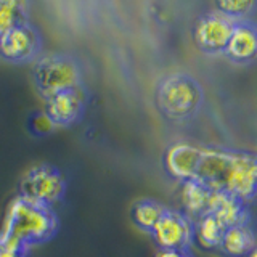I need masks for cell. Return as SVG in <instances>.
I'll list each match as a JSON object with an SVG mask.
<instances>
[{"label": "cell", "mask_w": 257, "mask_h": 257, "mask_svg": "<svg viewBox=\"0 0 257 257\" xmlns=\"http://www.w3.org/2000/svg\"><path fill=\"white\" fill-rule=\"evenodd\" d=\"M66 195V179L58 167L37 164L24 172L18 185V196L50 206L60 203Z\"/></svg>", "instance_id": "277c9868"}, {"label": "cell", "mask_w": 257, "mask_h": 257, "mask_svg": "<svg viewBox=\"0 0 257 257\" xmlns=\"http://www.w3.org/2000/svg\"><path fill=\"white\" fill-rule=\"evenodd\" d=\"M215 8L219 13L233 21H243L247 15H251L257 8V2H252V0H236V2L235 0H225V2H217Z\"/></svg>", "instance_id": "d6986e66"}, {"label": "cell", "mask_w": 257, "mask_h": 257, "mask_svg": "<svg viewBox=\"0 0 257 257\" xmlns=\"http://www.w3.org/2000/svg\"><path fill=\"white\" fill-rule=\"evenodd\" d=\"M201 159V148L191 143H174L164 155V166L169 175L175 180H195Z\"/></svg>", "instance_id": "8fae6325"}, {"label": "cell", "mask_w": 257, "mask_h": 257, "mask_svg": "<svg viewBox=\"0 0 257 257\" xmlns=\"http://www.w3.org/2000/svg\"><path fill=\"white\" fill-rule=\"evenodd\" d=\"M0 257H29V252L16 251V249H10V247L0 246Z\"/></svg>", "instance_id": "7402d4cb"}, {"label": "cell", "mask_w": 257, "mask_h": 257, "mask_svg": "<svg viewBox=\"0 0 257 257\" xmlns=\"http://www.w3.org/2000/svg\"><path fill=\"white\" fill-rule=\"evenodd\" d=\"M230 159L231 151L217 148H201V159L195 180L206 185L209 190L223 191Z\"/></svg>", "instance_id": "30bf717a"}, {"label": "cell", "mask_w": 257, "mask_h": 257, "mask_svg": "<svg viewBox=\"0 0 257 257\" xmlns=\"http://www.w3.org/2000/svg\"><path fill=\"white\" fill-rule=\"evenodd\" d=\"M42 52V36L29 21L16 24L0 36V58L10 63H29Z\"/></svg>", "instance_id": "5b68a950"}, {"label": "cell", "mask_w": 257, "mask_h": 257, "mask_svg": "<svg viewBox=\"0 0 257 257\" xmlns=\"http://www.w3.org/2000/svg\"><path fill=\"white\" fill-rule=\"evenodd\" d=\"M156 257H191V254L183 249H159Z\"/></svg>", "instance_id": "44dd1931"}, {"label": "cell", "mask_w": 257, "mask_h": 257, "mask_svg": "<svg viewBox=\"0 0 257 257\" xmlns=\"http://www.w3.org/2000/svg\"><path fill=\"white\" fill-rule=\"evenodd\" d=\"M58 227L53 207L16 196L7 207L0 228V246L29 252L31 247L50 241Z\"/></svg>", "instance_id": "6da1fadb"}, {"label": "cell", "mask_w": 257, "mask_h": 257, "mask_svg": "<svg viewBox=\"0 0 257 257\" xmlns=\"http://www.w3.org/2000/svg\"><path fill=\"white\" fill-rule=\"evenodd\" d=\"M166 209L161 203L155 199H140L132 207V220L143 231L151 233L156 223L166 212Z\"/></svg>", "instance_id": "e0dca14e"}, {"label": "cell", "mask_w": 257, "mask_h": 257, "mask_svg": "<svg viewBox=\"0 0 257 257\" xmlns=\"http://www.w3.org/2000/svg\"><path fill=\"white\" fill-rule=\"evenodd\" d=\"M29 5L18 0H0V36L16 24L29 21Z\"/></svg>", "instance_id": "ac0fdd59"}, {"label": "cell", "mask_w": 257, "mask_h": 257, "mask_svg": "<svg viewBox=\"0 0 257 257\" xmlns=\"http://www.w3.org/2000/svg\"><path fill=\"white\" fill-rule=\"evenodd\" d=\"M209 195H211V190L198 180L182 182V188H180V203L183 207L182 212L195 222L201 215H204L207 212Z\"/></svg>", "instance_id": "5bb4252c"}, {"label": "cell", "mask_w": 257, "mask_h": 257, "mask_svg": "<svg viewBox=\"0 0 257 257\" xmlns=\"http://www.w3.org/2000/svg\"><path fill=\"white\" fill-rule=\"evenodd\" d=\"M31 128L36 135H45L53 131L55 124L45 112H36V114H32L31 117Z\"/></svg>", "instance_id": "ffe728a7"}, {"label": "cell", "mask_w": 257, "mask_h": 257, "mask_svg": "<svg viewBox=\"0 0 257 257\" xmlns=\"http://www.w3.org/2000/svg\"><path fill=\"white\" fill-rule=\"evenodd\" d=\"M156 101L166 117L183 120L198 112L203 103V88L195 77L177 72L159 82Z\"/></svg>", "instance_id": "7a4b0ae2"}, {"label": "cell", "mask_w": 257, "mask_h": 257, "mask_svg": "<svg viewBox=\"0 0 257 257\" xmlns=\"http://www.w3.org/2000/svg\"><path fill=\"white\" fill-rule=\"evenodd\" d=\"M32 77L39 93L44 98L82 85V69L71 55L48 53L36 60Z\"/></svg>", "instance_id": "3957f363"}, {"label": "cell", "mask_w": 257, "mask_h": 257, "mask_svg": "<svg viewBox=\"0 0 257 257\" xmlns=\"http://www.w3.org/2000/svg\"><path fill=\"white\" fill-rule=\"evenodd\" d=\"M225 230L227 228L212 214H204L195 220V239L206 249L220 247Z\"/></svg>", "instance_id": "2e32d148"}, {"label": "cell", "mask_w": 257, "mask_h": 257, "mask_svg": "<svg viewBox=\"0 0 257 257\" xmlns=\"http://www.w3.org/2000/svg\"><path fill=\"white\" fill-rule=\"evenodd\" d=\"M249 257H257V247L254 249V251H252L251 254H249Z\"/></svg>", "instance_id": "603a6c76"}, {"label": "cell", "mask_w": 257, "mask_h": 257, "mask_svg": "<svg viewBox=\"0 0 257 257\" xmlns=\"http://www.w3.org/2000/svg\"><path fill=\"white\" fill-rule=\"evenodd\" d=\"M254 169H255V177H257V156L254 159Z\"/></svg>", "instance_id": "cb8c5ba5"}, {"label": "cell", "mask_w": 257, "mask_h": 257, "mask_svg": "<svg viewBox=\"0 0 257 257\" xmlns=\"http://www.w3.org/2000/svg\"><path fill=\"white\" fill-rule=\"evenodd\" d=\"M223 53L236 63H249L257 60V24L249 20L235 21Z\"/></svg>", "instance_id": "7c38bea8"}, {"label": "cell", "mask_w": 257, "mask_h": 257, "mask_svg": "<svg viewBox=\"0 0 257 257\" xmlns=\"http://www.w3.org/2000/svg\"><path fill=\"white\" fill-rule=\"evenodd\" d=\"M255 247V235L252 228L249 227V223L227 228L220 243V249L230 257L249 255Z\"/></svg>", "instance_id": "9a60e30c"}, {"label": "cell", "mask_w": 257, "mask_h": 257, "mask_svg": "<svg viewBox=\"0 0 257 257\" xmlns=\"http://www.w3.org/2000/svg\"><path fill=\"white\" fill-rule=\"evenodd\" d=\"M235 21L227 18L219 12L207 13L196 21L195 31V42L206 53H220L225 52L227 44L230 40Z\"/></svg>", "instance_id": "ba28073f"}, {"label": "cell", "mask_w": 257, "mask_h": 257, "mask_svg": "<svg viewBox=\"0 0 257 257\" xmlns=\"http://www.w3.org/2000/svg\"><path fill=\"white\" fill-rule=\"evenodd\" d=\"M206 214L215 215L225 228L249 223V211L246 204L225 191L211 190Z\"/></svg>", "instance_id": "4fadbf2b"}, {"label": "cell", "mask_w": 257, "mask_h": 257, "mask_svg": "<svg viewBox=\"0 0 257 257\" xmlns=\"http://www.w3.org/2000/svg\"><path fill=\"white\" fill-rule=\"evenodd\" d=\"M255 156L231 151V159L225 179L223 191L246 204L257 196V177L254 169Z\"/></svg>", "instance_id": "52a82bcc"}, {"label": "cell", "mask_w": 257, "mask_h": 257, "mask_svg": "<svg viewBox=\"0 0 257 257\" xmlns=\"http://www.w3.org/2000/svg\"><path fill=\"white\" fill-rule=\"evenodd\" d=\"M159 249H183L188 251L195 241V222L182 211L166 209V212L151 231Z\"/></svg>", "instance_id": "8992f818"}, {"label": "cell", "mask_w": 257, "mask_h": 257, "mask_svg": "<svg viewBox=\"0 0 257 257\" xmlns=\"http://www.w3.org/2000/svg\"><path fill=\"white\" fill-rule=\"evenodd\" d=\"M45 114L50 117L55 127H66L77 122L82 117L87 106V95L84 87H76L71 90L60 92L47 98Z\"/></svg>", "instance_id": "9c48e42d"}]
</instances>
